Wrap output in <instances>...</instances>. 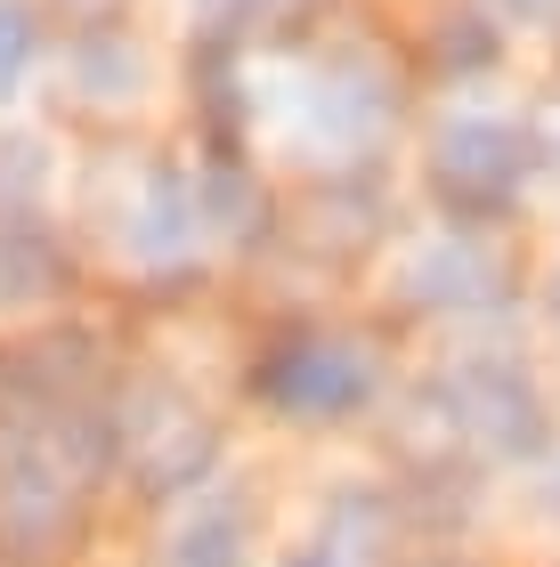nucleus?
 Returning <instances> with one entry per match:
<instances>
[{
  "mask_svg": "<svg viewBox=\"0 0 560 567\" xmlns=\"http://www.w3.org/2000/svg\"><path fill=\"white\" fill-rule=\"evenodd\" d=\"M293 567H325V559H293Z\"/></svg>",
  "mask_w": 560,
  "mask_h": 567,
  "instance_id": "f03ea898",
  "label": "nucleus"
},
{
  "mask_svg": "<svg viewBox=\"0 0 560 567\" xmlns=\"http://www.w3.org/2000/svg\"><path fill=\"white\" fill-rule=\"evenodd\" d=\"M180 567H236V551H227V527H203V535H187Z\"/></svg>",
  "mask_w": 560,
  "mask_h": 567,
  "instance_id": "f257e3e1",
  "label": "nucleus"
}]
</instances>
